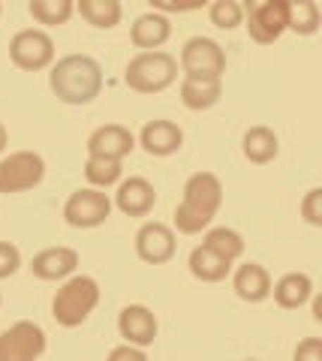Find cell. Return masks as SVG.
<instances>
[{
	"label": "cell",
	"instance_id": "cell-1",
	"mask_svg": "<svg viewBox=\"0 0 322 361\" xmlns=\"http://www.w3.org/2000/svg\"><path fill=\"white\" fill-rule=\"evenodd\" d=\"M54 97L66 106H87L103 90V66L91 54H66L49 73Z\"/></svg>",
	"mask_w": 322,
	"mask_h": 361
},
{
	"label": "cell",
	"instance_id": "cell-2",
	"mask_svg": "<svg viewBox=\"0 0 322 361\" xmlns=\"http://www.w3.org/2000/svg\"><path fill=\"white\" fill-rule=\"evenodd\" d=\"M220 205H223V184L211 172H196L187 178L184 199L175 208V229L181 235H199L214 223Z\"/></svg>",
	"mask_w": 322,
	"mask_h": 361
},
{
	"label": "cell",
	"instance_id": "cell-3",
	"mask_svg": "<svg viewBox=\"0 0 322 361\" xmlns=\"http://www.w3.org/2000/svg\"><path fill=\"white\" fill-rule=\"evenodd\" d=\"M99 304V283L87 274H73L63 280V286L54 292L51 301V316L54 322L63 325V329H75L82 325L87 316L94 313V307Z\"/></svg>",
	"mask_w": 322,
	"mask_h": 361
},
{
	"label": "cell",
	"instance_id": "cell-4",
	"mask_svg": "<svg viewBox=\"0 0 322 361\" xmlns=\"http://www.w3.org/2000/svg\"><path fill=\"white\" fill-rule=\"evenodd\" d=\"M175 78H178V61L163 49L139 51L124 70V82L136 94H160V90L175 85Z\"/></svg>",
	"mask_w": 322,
	"mask_h": 361
},
{
	"label": "cell",
	"instance_id": "cell-5",
	"mask_svg": "<svg viewBox=\"0 0 322 361\" xmlns=\"http://www.w3.org/2000/svg\"><path fill=\"white\" fill-rule=\"evenodd\" d=\"M46 160L37 151H16L0 160V193H25L42 184Z\"/></svg>",
	"mask_w": 322,
	"mask_h": 361
},
{
	"label": "cell",
	"instance_id": "cell-6",
	"mask_svg": "<svg viewBox=\"0 0 322 361\" xmlns=\"http://www.w3.org/2000/svg\"><path fill=\"white\" fill-rule=\"evenodd\" d=\"M247 33L253 42L271 45L290 27V4L286 0H265V4H250L247 9Z\"/></svg>",
	"mask_w": 322,
	"mask_h": 361
},
{
	"label": "cell",
	"instance_id": "cell-7",
	"mask_svg": "<svg viewBox=\"0 0 322 361\" xmlns=\"http://www.w3.org/2000/svg\"><path fill=\"white\" fill-rule=\"evenodd\" d=\"M109 214H112V199L94 187L75 190L63 205V220L73 229H97L109 220Z\"/></svg>",
	"mask_w": 322,
	"mask_h": 361
},
{
	"label": "cell",
	"instance_id": "cell-8",
	"mask_svg": "<svg viewBox=\"0 0 322 361\" xmlns=\"http://www.w3.org/2000/svg\"><path fill=\"white\" fill-rule=\"evenodd\" d=\"M46 353V331L37 322L21 319L0 331V361H37Z\"/></svg>",
	"mask_w": 322,
	"mask_h": 361
},
{
	"label": "cell",
	"instance_id": "cell-9",
	"mask_svg": "<svg viewBox=\"0 0 322 361\" xmlns=\"http://www.w3.org/2000/svg\"><path fill=\"white\" fill-rule=\"evenodd\" d=\"M181 70H184V75L223 78V73H226V51L220 49L214 39L193 37V39H187L184 49H181Z\"/></svg>",
	"mask_w": 322,
	"mask_h": 361
},
{
	"label": "cell",
	"instance_id": "cell-10",
	"mask_svg": "<svg viewBox=\"0 0 322 361\" xmlns=\"http://www.w3.org/2000/svg\"><path fill=\"white\" fill-rule=\"evenodd\" d=\"M9 58L18 70L37 73L46 70V66L54 61V42L46 30H18L13 42H9Z\"/></svg>",
	"mask_w": 322,
	"mask_h": 361
},
{
	"label": "cell",
	"instance_id": "cell-11",
	"mask_svg": "<svg viewBox=\"0 0 322 361\" xmlns=\"http://www.w3.org/2000/svg\"><path fill=\"white\" fill-rule=\"evenodd\" d=\"M87 157H103V160H124L127 154H132L136 148V135L120 123H103L87 135Z\"/></svg>",
	"mask_w": 322,
	"mask_h": 361
},
{
	"label": "cell",
	"instance_id": "cell-12",
	"mask_svg": "<svg viewBox=\"0 0 322 361\" xmlns=\"http://www.w3.org/2000/svg\"><path fill=\"white\" fill-rule=\"evenodd\" d=\"M175 232L169 229L166 223H145L142 229L136 232V253L142 262H148V265H163V262H169V259L175 256Z\"/></svg>",
	"mask_w": 322,
	"mask_h": 361
},
{
	"label": "cell",
	"instance_id": "cell-13",
	"mask_svg": "<svg viewBox=\"0 0 322 361\" xmlns=\"http://www.w3.org/2000/svg\"><path fill=\"white\" fill-rule=\"evenodd\" d=\"M118 331L130 346L145 349L157 337V316H154L145 304H127L118 313Z\"/></svg>",
	"mask_w": 322,
	"mask_h": 361
},
{
	"label": "cell",
	"instance_id": "cell-14",
	"mask_svg": "<svg viewBox=\"0 0 322 361\" xmlns=\"http://www.w3.org/2000/svg\"><path fill=\"white\" fill-rule=\"evenodd\" d=\"M112 205L120 214H127V217H145L157 205V190L145 178H127V180H120Z\"/></svg>",
	"mask_w": 322,
	"mask_h": 361
},
{
	"label": "cell",
	"instance_id": "cell-15",
	"mask_svg": "<svg viewBox=\"0 0 322 361\" xmlns=\"http://www.w3.org/2000/svg\"><path fill=\"white\" fill-rule=\"evenodd\" d=\"M139 145L151 157H172V154L181 151L184 133L172 121H148L145 127H142V133H139Z\"/></svg>",
	"mask_w": 322,
	"mask_h": 361
},
{
	"label": "cell",
	"instance_id": "cell-16",
	"mask_svg": "<svg viewBox=\"0 0 322 361\" xmlns=\"http://www.w3.org/2000/svg\"><path fill=\"white\" fill-rule=\"evenodd\" d=\"M75 268H79V253L73 247H49L30 262V271L39 280H66L75 274Z\"/></svg>",
	"mask_w": 322,
	"mask_h": 361
},
{
	"label": "cell",
	"instance_id": "cell-17",
	"mask_svg": "<svg viewBox=\"0 0 322 361\" xmlns=\"http://www.w3.org/2000/svg\"><path fill=\"white\" fill-rule=\"evenodd\" d=\"M169 37H172V21L160 13H154V9L145 16H139L130 27L132 45L142 51H160V45L169 42Z\"/></svg>",
	"mask_w": 322,
	"mask_h": 361
},
{
	"label": "cell",
	"instance_id": "cell-18",
	"mask_svg": "<svg viewBox=\"0 0 322 361\" xmlns=\"http://www.w3.org/2000/svg\"><path fill=\"white\" fill-rule=\"evenodd\" d=\"M232 289H235V295L241 301L259 304L271 295V274L259 262H244L232 274Z\"/></svg>",
	"mask_w": 322,
	"mask_h": 361
},
{
	"label": "cell",
	"instance_id": "cell-19",
	"mask_svg": "<svg viewBox=\"0 0 322 361\" xmlns=\"http://www.w3.org/2000/svg\"><path fill=\"white\" fill-rule=\"evenodd\" d=\"M223 97V85L220 78H199V75H184L181 82V103L190 111H208L220 103Z\"/></svg>",
	"mask_w": 322,
	"mask_h": 361
},
{
	"label": "cell",
	"instance_id": "cell-20",
	"mask_svg": "<svg viewBox=\"0 0 322 361\" xmlns=\"http://www.w3.org/2000/svg\"><path fill=\"white\" fill-rule=\"evenodd\" d=\"M271 295L283 310H298L314 295V280L302 271H292V274H283L277 283H271Z\"/></svg>",
	"mask_w": 322,
	"mask_h": 361
},
{
	"label": "cell",
	"instance_id": "cell-21",
	"mask_svg": "<svg viewBox=\"0 0 322 361\" xmlns=\"http://www.w3.org/2000/svg\"><path fill=\"white\" fill-rule=\"evenodd\" d=\"M241 148H244V157L256 166H265L271 163L277 151H280V142H277V133L271 127H250L244 133L241 139Z\"/></svg>",
	"mask_w": 322,
	"mask_h": 361
},
{
	"label": "cell",
	"instance_id": "cell-22",
	"mask_svg": "<svg viewBox=\"0 0 322 361\" xmlns=\"http://www.w3.org/2000/svg\"><path fill=\"white\" fill-rule=\"evenodd\" d=\"M190 274L196 277V280H202V283H220L229 271H232V265L226 262V259H220L217 253H211L208 247H202L199 244L196 250L190 253Z\"/></svg>",
	"mask_w": 322,
	"mask_h": 361
},
{
	"label": "cell",
	"instance_id": "cell-23",
	"mask_svg": "<svg viewBox=\"0 0 322 361\" xmlns=\"http://www.w3.org/2000/svg\"><path fill=\"white\" fill-rule=\"evenodd\" d=\"M75 13L87 25H94L99 30H112L120 21V16H124V6L118 0H82V4H75Z\"/></svg>",
	"mask_w": 322,
	"mask_h": 361
},
{
	"label": "cell",
	"instance_id": "cell-24",
	"mask_svg": "<svg viewBox=\"0 0 322 361\" xmlns=\"http://www.w3.org/2000/svg\"><path fill=\"white\" fill-rule=\"evenodd\" d=\"M202 247H208L211 253H217L220 259H226V262H238L244 256V238L229 229V226H217V229H208V235L202 238Z\"/></svg>",
	"mask_w": 322,
	"mask_h": 361
},
{
	"label": "cell",
	"instance_id": "cell-25",
	"mask_svg": "<svg viewBox=\"0 0 322 361\" xmlns=\"http://www.w3.org/2000/svg\"><path fill=\"white\" fill-rule=\"evenodd\" d=\"M27 9L39 25L54 27V25H66L70 21V16L75 13V4L73 0H30Z\"/></svg>",
	"mask_w": 322,
	"mask_h": 361
},
{
	"label": "cell",
	"instance_id": "cell-26",
	"mask_svg": "<svg viewBox=\"0 0 322 361\" xmlns=\"http://www.w3.org/2000/svg\"><path fill=\"white\" fill-rule=\"evenodd\" d=\"M319 6L314 4V0H295V4H290V27L298 33V37H314V33L319 30Z\"/></svg>",
	"mask_w": 322,
	"mask_h": 361
},
{
	"label": "cell",
	"instance_id": "cell-27",
	"mask_svg": "<svg viewBox=\"0 0 322 361\" xmlns=\"http://www.w3.org/2000/svg\"><path fill=\"white\" fill-rule=\"evenodd\" d=\"M120 172H124V166L118 160H103V157H87L85 163V178L87 184L94 190H103V187H112L120 180Z\"/></svg>",
	"mask_w": 322,
	"mask_h": 361
},
{
	"label": "cell",
	"instance_id": "cell-28",
	"mask_svg": "<svg viewBox=\"0 0 322 361\" xmlns=\"http://www.w3.org/2000/svg\"><path fill=\"white\" fill-rule=\"evenodd\" d=\"M211 25L220 30H235L238 25H244V6L235 4V0H217V4L208 6Z\"/></svg>",
	"mask_w": 322,
	"mask_h": 361
},
{
	"label": "cell",
	"instance_id": "cell-29",
	"mask_svg": "<svg viewBox=\"0 0 322 361\" xmlns=\"http://www.w3.org/2000/svg\"><path fill=\"white\" fill-rule=\"evenodd\" d=\"M302 217L310 226H322V190L319 187L307 190V196L302 199Z\"/></svg>",
	"mask_w": 322,
	"mask_h": 361
},
{
	"label": "cell",
	"instance_id": "cell-30",
	"mask_svg": "<svg viewBox=\"0 0 322 361\" xmlns=\"http://www.w3.org/2000/svg\"><path fill=\"white\" fill-rule=\"evenodd\" d=\"M18 268H21V253H18V247L9 244V241H0V280H4V277H13Z\"/></svg>",
	"mask_w": 322,
	"mask_h": 361
},
{
	"label": "cell",
	"instance_id": "cell-31",
	"mask_svg": "<svg viewBox=\"0 0 322 361\" xmlns=\"http://www.w3.org/2000/svg\"><path fill=\"white\" fill-rule=\"evenodd\" d=\"M292 361H322V341L319 337H304V341L295 346Z\"/></svg>",
	"mask_w": 322,
	"mask_h": 361
},
{
	"label": "cell",
	"instance_id": "cell-32",
	"mask_svg": "<svg viewBox=\"0 0 322 361\" xmlns=\"http://www.w3.org/2000/svg\"><path fill=\"white\" fill-rule=\"evenodd\" d=\"M106 361H148V355L142 353L139 346L124 343V346H115L112 353H109V358H106Z\"/></svg>",
	"mask_w": 322,
	"mask_h": 361
},
{
	"label": "cell",
	"instance_id": "cell-33",
	"mask_svg": "<svg viewBox=\"0 0 322 361\" xmlns=\"http://www.w3.org/2000/svg\"><path fill=\"white\" fill-rule=\"evenodd\" d=\"M9 145V133H6V127L4 123H0V154H4V148Z\"/></svg>",
	"mask_w": 322,
	"mask_h": 361
},
{
	"label": "cell",
	"instance_id": "cell-34",
	"mask_svg": "<svg viewBox=\"0 0 322 361\" xmlns=\"http://www.w3.org/2000/svg\"><path fill=\"white\" fill-rule=\"evenodd\" d=\"M314 316H316V319H322V301L319 298L314 301Z\"/></svg>",
	"mask_w": 322,
	"mask_h": 361
},
{
	"label": "cell",
	"instance_id": "cell-35",
	"mask_svg": "<svg viewBox=\"0 0 322 361\" xmlns=\"http://www.w3.org/2000/svg\"><path fill=\"white\" fill-rule=\"evenodd\" d=\"M244 361H259V358H244Z\"/></svg>",
	"mask_w": 322,
	"mask_h": 361
},
{
	"label": "cell",
	"instance_id": "cell-36",
	"mask_svg": "<svg viewBox=\"0 0 322 361\" xmlns=\"http://www.w3.org/2000/svg\"><path fill=\"white\" fill-rule=\"evenodd\" d=\"M0 16H4V6H0Z\"/></svg>",
	"mask_w": 322,
	"mask_h": 361
},
{
	"label": "cell",
	"instance_id": "cell-37",
	"mask_svg": "<svg viewBox=\"0 0 322 361\" xmlns=\"http://www.w3.org/2000/svg\"><path fill=\"white\" fill-rule=\"evenodd\" d=\"M0 301H4V298H0Z\"/></svg>",
	"mask_w": 322,
	"mask_h": 361
}]
</instances>
